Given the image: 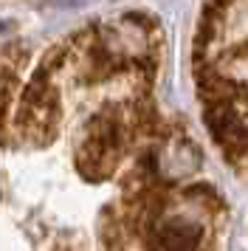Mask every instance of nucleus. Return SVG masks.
I'll use <instances>...</instances> for the list:
<instances>
[{
	"mask_svg": "<svg viewBox=\"0 0 248 251\" xmlns=\"http://www.w3.org/2000/svg\"><path fill=\"white\" fill-rule=\"evenodd\" d=\"M56 119H59V96L51 85H45L43 79L34 76L28 82V88L23 93V104H20V116L17 125L25 133H43V141L54 136ZM23 133V136H25Z\"/></svg>",
	"mask_w": 248,
	"mask_h": 251,
	"instance_id": "1",
	"label": "nucleus"
},
{
	"mask_svg": "<svg viewBox=\"0 0 248 251\" xmlns=\"http://www.w3.org/2000/svg\"><path fill=\"white\" fill-rule=\"evenodd\" d=\"M88 161H93L90 167V178H101L113 170V164L119 161V130L113 122L107 119H99L93 130L88 133L85 144L79 150V170L88 167Z\"/></svg>",
	"mask_w": 248,
	"mask_h": 251,
	"instance_id": "2",
	"label": "nucleus"
},
{
	"mask_svg": "<svg viewBox=\"0 0 248 251\" xmlns=\"http://www.w3.org/2000/svg\"><path fill=\"white\" fill-rule=\"evenodd\" d=\"M203 237V228L192 220H169L158 231V243L164 251H195Z\"/></svg>",
	"mask_w": 248,
	"mask_h": 251,
	"instance_id": "3",
	"label": "nucleus"
},
{
	"mask_svg": "<svg viewBox=\"0 0 248 251\" xmlns=\"http://www.w3.org/2000/svg\"><path fill=\"white\" fill-rule=\"evenodd\" d=\"M6 28H9V25H6V23H0V31H6Z\"/></svg>",
	"mask_w": 248,
	"mask_h": 251,
	"instance_id": "4",
	"label": "nucleus"
}]
</instances>
